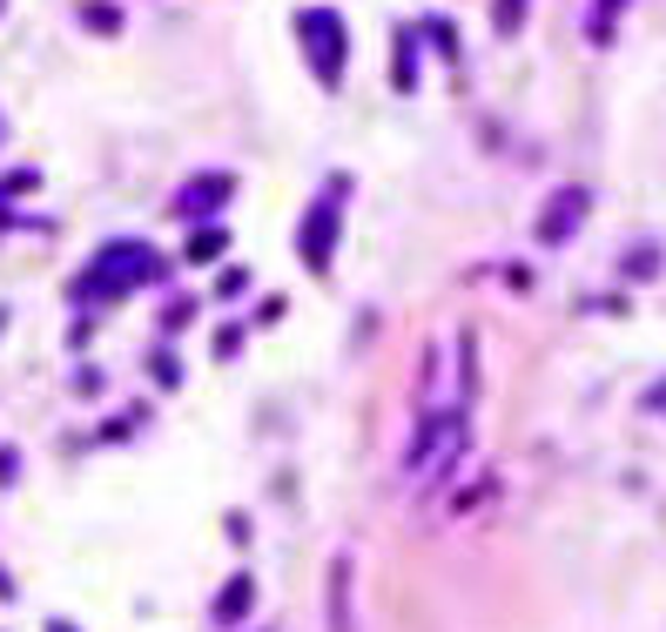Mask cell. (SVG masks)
<instances>
[{"mask_svg":"<svg viewBox=\"0 0 666 632\" xmlns=\"http://www.w3.org/2000/svg\"><path fill=\"white\" fill-rule=\"evenodd\" d=\"M464 445H472V424H464V411H458V404L431 411V417L417 424L411 451H404V478H411L417 491H438L451 471L464 464Z\"/></svg>","mask_w":666,"mask_h":632,"instance_id":"obj_1","label":"cell"},{"mask_svg":"<svg viewBox=\"0 0 666 632\" xmlns=\"http://www.w3.org/2000/svg\"><path fill=\"white\" fill-rule=\"evenodd\" d=\"M162 276V256L155 243H135V235H114L108 250H95V263L82 269V296H129L142 283Z\"/></svg>","mask_w":666,"mask_h":632,"instance_id":"obj_2","label":"cell"},{"mask_svg":"<svg viewBox=\"0 0 666 632\" xmlns=\"http://www.w3.org/2000/svg\"><path fill=\"white\" fill-rule=\"evenodd\" d=\"M343 195H350V175H330L324 182V195L310 203V216H303V235H296V256L310 263V269H330V256H337V222H343Z\"/></svg>","mask_w":666,"mask_h":632,"instance_id":"obj_3","label":"cell"},{"mask_svg":"<svg viewBox=\"0 0 666 632\" xmlns=\"http://www.w3.org/2000/svg\"><path fill=\"white\" fill-rule=\"evenodd\" d=\"M296 41L310 54V74H317L324 88H337L343 82V21L330 8H303L296 14Z\"/></svg>","mask_w":666,"mask_h":632,"instance_id":"obj_4","label":"cell"},{"mask_svg":"<svg viewBox=\"0 0 666 632\" xmlns=\"http://www.w3.org/2000/svg\"><path fill=\"white\" fill-rule=\"evenodd\" d=\"M585 209H593V195H585L579 182H566V189L553 195V203L538 209V243H545V250H559V243H572V229L585 222Z\"/></svg>","mask_w":666,"mask_h":632,"instance_id":"obj_5","label":"cell"},{"mask_svg":"<svg viewBox=\"0 0 666 632\" xmlns=\"http://www.w3.org/2000/svg\"><path fill=\"white\" fill-rule=\"evenodd\" d=\"M250 606H256V579L250 572H237L222 592H216V625H243L250 619Z\"/></svg>","mask_w":666,"mask_h":632,"instance_id":"obj_6","label":"cell"},{"mask_svg":"<svg viewBox=\"0 0 666 632\" xmlns=\"http://www.w3.org/2000/svg\"><path fill=\"white\" fill-rule=\"evenodd\" d=\"M229 195V175H195V189H182V209L195 216V209H216Z\"/></svg>","mask_w":666,"mask_h":632,"instance_id":"obj_7","label":"cell"},{"mask_svg":"<svg viewBox=\"0 0 666 632\" xmlns=\"http://www.w3.org/2000/svg\"><path fill=\"white\" fill-rule=\"evenodd\" d=\"M222 250H229V229L222 222H203V229L189 235V263H216Z\"/></svg>","mask_w":666,"mask_h":632,"instance_id":"obj_8","label":"cell"},{"mask_svg":"<svg viewBox=\"0 0 666 632\" xmlns=\"http://www.w3.org/2000/svg\"><path fill=\"white\" fill-rule=\"evenodd\" d=\"M492 21H498V34H519V21H525V0H498V8H492Z\"/></svg>","mask_w":666,"mask_h":632,"instance_id":"obj_9","label":"cell"},{"mask_svg":"<svg viewBox=\"0 0 666 632\" xmlns=\"http://www.w3.org/2000/svg\"><path fill=\"white\" fill-rule=\"evenodd\" d=\"M613 21H619V0H600V8H593V41H606Z\"/></svg>","mask_w":666,"mask_h":632,"instance_id":"obj_10","label":"cell"},{"mask_svg":"<svg viewBox=\"0 0 666 632\" xmlns=\"http://www.w3.org/2000/svg\"><path fill=\"white\" fill-rule=\"evenodd\" d=\"M417 74H411V34H398V88H411Z\"/></svg>","mask_w":666,"mask_h":632,"instance_id":"obj_11","label":"cell"},{"mask_svg":"<svg viewBox=\"0 0 666 632\" xmlns=\"http://www.w3.org/2000/svg\"><path fill=\"white\" fill-rule=\"evenodd\" d=\"M243 290H250V276H243V269H229L222 283H216V296H243Z\"/></svg>","mask_w":666,"mask_h":632,"instance_id":"obj_12","label":"cell"},{"mask_svg":"<svg viewBox=\"0 0 666 632\" xmlns=\"http://www.w3.org/2000/svg\"><path fill=\"white\" fill-rule=\"evenodd\" d=\"M55 632H68V625H55Z\"/></svg>","mask_w":666,"mask_h":632,"instance_id":"obj_13","label":"cell"}]
</instances>
